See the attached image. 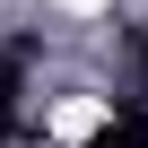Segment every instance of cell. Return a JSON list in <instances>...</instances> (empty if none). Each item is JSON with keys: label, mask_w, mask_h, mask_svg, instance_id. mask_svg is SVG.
Masks as SVG:
<instances>
[{"label": "cell", "mask_w": 148, "mask_h": 148, "mask_svg": "<svg viewBox=\"0 0 148 148\" xmlns=\"http://www.w3.org/2000/svg\"><path fill=\"white\" fill-rule=\"evenodd\" d=\"M61 9H105V0H61Z\"/></svg>", "instance_id": "cell-2"}, {"label": "cell", "mask_w": 148, "mask_h": 148, "mask_svg": "<svg viewBox=\"0 0 148 148\" xmlns=\"http://www.w3.org/2000/svg\"><path fill=\"white\" fill-rule=\"evenodd\" d=\"M105 131V96H61L52 105V139H96Z\"/></svg>", "instance_id": "cell-1"}]
</instances>
